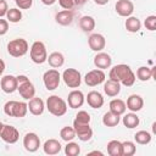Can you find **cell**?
<instances>
[{"instance_id":"6da1fadb","label":"cell","mask_w":156,"mask_h":156,"mask_svg":"<svg viewBox=\"0 0 156 156\" xmlns=\"http://www.w3.org/2000/svg\"><path fill=\"white\" fill-rule=\"evenodd\" d=\"M108 78L118 82L119 84L124 87H132L136 79L132 68L126 63H119V65L113 66L108 73Z\"/></svg>"},{"instance_id":"7a4b0ae2","label":"cell","mask_w":156,"mask_h":156,"mask_svg":"<svg viewBox=\"0 0 156 156\" xmlns=\"http://www.w3.org/2000/svg\"><path fill=\"white\" fill-rule=\"evenodd\" d=\"M46 108L51 115L61 117L67 112V102L58 95H51L46 100Z\"/></svg>"},{"instance_id":"3957f363","label":"cell","mask_w":156,"mask_h":156,"mask_svg":"<svg viewBox=\"0 0 156 156\" xmlns=\"http://www.w3.org/2000/svg\"><path fill=\"white\" fill-rule=\"evenodd\" d=\"M4 112L6 116L10 117H24L28 112V106L23 101H15L10 100L4 105Z\"/></svg>"},{"instance_id":"277c9868","label":"cell","mask_w":156,"mask_h":156,"mask_svg":"<svg viewBox=\"0 0 156 156\" xmlns=\"http://www.w3.org/2000/svg\"><path fill=\"white\" fill-rule=\"evenodd\" d=\"M17 90L24 100H29L35 95V88L33 83L24 74L17 76Z\"/></svg>"},{"instance_id":"5b68a950","label":"cell","mask_w":156,"mask_h":156,"mask_svg":"<svg viewBox=\"0 0 156 156\" xmlns=\"http://www.w3.org/2000/svg\"><path fill=\"white\" fill-rule=\"evenodd\" d=\"M29 45L27 43L26 39L23 38H17L13 39L11 41H9L7 44V52L12 56V57H22L28 52Z\"/></svg>"},{"instance_id":"8992f818","label":"cell","mask_w":156,"mask_h":156,"mask_svg":"<svg viewBox=\"0 0 156 156\" xmlns=\"http://www.w3.org/2000/svg\"><path fill=\"white\" fill-rule=\"evenodd\" d=\"M46 58L48 52L45 44L43 41H34L30 46V60L37 65H41L46 61Z\"/></svg>"},{"instance_id":"52a82bcc","label":"cell","mask_w":156,"mask_h":156,"mask_svg":"<svg viewBox=\"0 0 156 156\" xmlns=\"http://www.w3.org/2000/svg\"><path fill=\"white\" fill-rule=\"evenodd\" d=\"M62 79L65 82V84L68 87V88H78L82 83V76H80V72L78 69H74V68H67L63 71L62 73Z\"/></svg>"},{"instance_id":"ba28073f","label":"cell","mask_w":156,"mask_h":156,"mask_svg":"<svg viewBox=\"0 0 156 156\" xmlns=\"http://www.w3.org/2000/svg\"><path fill=\"white\" fill-rule=\"evenodd\" d=\"M60 80H61V74L55 68L48 69L43 76V82L48 90H55L56 88H58Z\"/></svg>"},{"instance_id":"9c48e42d","label":"cell","mask_w":156,"mask_h":156,"mask_svg":"<svg viewBox=\"0 0 156 156\" xmlns=\"http://www.w3.org/2000/svg\"><path fill=\"white\" fill-rule=\"evenodd\" d=\"M0 138L7 144H15L20 139V133L13 126L2 124V127L0 129Z\"/></svg>"},{"instance_id":"30bf717a","label":"cell","mask_w":156,"mask_h":156,"mask_svg":"<svg viewBox=\"0 0 156 156\" xmlns=\"http://www.w3.org/2000/svg\"><path fill=\"white\" fill-rule=\"evenodd\" d=\"M105 73L102 69H93V71H89L85 77H84V83L88 85V87H96L101 83L105 82Z\"/></svg>"},{"instance_id":"8fae6325","label":"cell","mask_w":156,"mask_h":156,"mask_svg":"<svg viewBox=\"0 0 156 156\" xmlns=\"http://www.w3.org/2000/svg\"><path fill=\"white\" fill-rule=\"evenodd\" d=\"M23 146L28 152H35L40 146L39 136L33 132L27 133L24 135V138H23Z\"/></svg>"},{"instance_id":"7c38bea8","label":"cell","mask_w":156,"mask_h":156,"mask_svg":"<svg viewBox=\"0 0 156 156\" xmlns=\"http://www.w3.org/2000/svg\"><path fill=\"white\" fill-rule=\"evenodd\" d=\"M0 87H1V90L4 93L12 94L13 91L17 90V77H15L12 74L4 76L0 80Z\"/></svg>"},{"instance_id":"4fadbf2b","label":"cell","mask_w":156,"mask_h":156,"mask_svg":"<svg viewBox=\"0 0 156 156\" xmlns=\"http://www.w3.org/2000/svg\"><path fill=\"white\" fill-rule=\"evenodd\" d=\"M73 128H74V132H76V136L80 141H88V140L91 139V136H93V129L90 128L89 124L73 123Z\"/></svg>"},{"instance_id":"5bb4252c","label":"cell","mask_w":156,"mask_h":156,"mask_svg":"<svg viewBox=\"0 0 156 156\" xmlns=\"http://www.w3.org/2000/svg\"><path fill=\"white\" fill-rule=\"evenodd\" d=\"M88 44H89V48L93 50V51H101L102 49H105V45H106V40H105V37L102 34H99V33H94L91 34L89 38H88Z\"/></svg>"},{"instance_id":"9a60e30c","label":"cell","mask_w":156,"mask_h":156,"mask_svg":"<svg viewBox=\"0 0 156 156\" xmlns=\"http://www.w3.org/2000/svg\"><path fill=\"white\" fill-rule=\"evenodd\" d=\"M134 11V4L130 0H118L116 2V12L122 17H129Z\"/></svg>"},{"instance_id":"2e32d148","label":"cell","mask_w":156,"mask_h":156,"mask_svg":"<svg viewBox=\"0 0 156 156\" xmlns=\"http://www.w3.org/2000/svg\"><path fill=\"white\" fill-rule=\"evenodd\" d=\"M84 100H85V96L80 90H72L67 96V102L71 108L82 107V105L84 104Z\"/></svg>"},{"instance_id":"e0dca14e","label":"cell","mask_w":156,"mask_h":156,"mask_svg":"<svg viewBox=\"0 0 156 156\" xmlns=\"http://www.w3.org/2000/svg\"><path fill=\"white\" fill-rule=\"evenodd\" d=\"M27 106H28L29 112H30L32 115H34V116L41 115V113L44 112V110H45V104H44V101H43L40 98H35V96H33L32 99H29V102L27 104Z\"/></svg>"},{"instance_id":"ac0fdd59","label":"cell","mask_w":156,"mask_h":156,"mask_svg":"<svg viewBox=\"0 0 156 156\" xmlns=\"http://www.w3.org/2000/svg\"><path fill=\"white\" fill-rule=\"evenodd\" d=\"M111 63H112V58H111V56H110L108 54H106V52L99 51V52L95 55V57H94V65H95L99 69L110 68Z\"/></svg>"},{"instance_id":"d6986e66","label":"cell","mask_w":156,"mask_h":156,"mask_svg":"<svg viewBox=\"0 0 156 156\" xmlns=\"http://www.w3.org/2000/svg\"><path fill=\"white\" fill-rule=\"evenodd\" d=\"M127 108L130 110L132 112H138L143 108L144 106V100L140 95L138 94H132L128 99H127V104H126Z\"/></svg>"},{"instance_id":"ffe728a7","label":"cell","mask_w":156,"mask_h":156,"mask_svg":"<svg viewBox=\"0 0 156 156\" xmlns=\"http://www.w3.org/2000/svg\"><path fill=\"white\" fill-rule=\"evenodd\" d=\"M85 99H87L88 105L93 108H100L104 105V96L101 95V93H99L96 90H93V91L88 93Z\"/></svg>"},{"instance_id":"44dd1931","label":"cell","mask_w":156,"mask_h":156,"mask_svg":"<svg viewBox=\"0 0 156 156\" xmlns=\"http://www.w3.org/2000/svg\"><path fill=\"white\" fill-rule=\"evenodd\" d=\"M104 93L107 95V96H117L119 93H121V84L116 80H112V79H107L105 83H104Z\"/></svg>"},{"instance_id":"7402d4cb","label":"cell","mask_w":156,"mask_h":156,"mask_svg":"<svg viewBox=\"0 0 156 156\" xmlns=\"http://www.w3.org/2000/svg\"><path fill=\"white\" fill-rule=\"evenodd\" d=\"M61 149L62 146L60 141L56 139H48L43 145V150L46 155H57L61 151Z\"/></svg>"},{"instance_id":"603a6c76","label":"cell","mask_w":156,"mask_h":156,"mask_svg":"<svg viewBox=\"0 0 156 156\" xmlns=\"http://www.w3.org/2000/svg\"><path fill=\"white\" fill-rule=\"evenodd\" d=\"M55 20L58 24L61 26H68L72 23L73 21V12L72 10H63V11H60L56 13L55 16Z\"/></svg>"},{"instance_id":"cb8c5ba5","label":"cell","mask_w":156,"mask_h":156,"mask_svg":"<svg viewBox=\"0 0 156 156\" xmlns=\"http://www.w3.org/2000/svg\"><path fill=\"white\" fill-rule=\"evenodd\" d=\"M46 61L49 62V65H50L52 68H60V67L63 66V63H65V57H63V55H62L61 52L55 51V52H51V54L48 56Z\"/></svg>"},{"instance_id":"d4e9b609","label":"cell","mask_w":156,"mask_h":156,"mask_svg":"<svg viewBox=\"0 0 156 156\" xmlns=\"http://www.w3.org/2000/svg\"><path fill=\"white\" fill-rule=\"evenodd\" d=\"M155 76V67L152 68H149V67H145V66H141L138 68L136 71V78L141 82H147L150 78H152Z\"/></svg>"},{"instance_id":"484cf974","label":"cell","mask_w":156,"mask_h":156,"mask_svg":"<svg viewBox=\"0 0 156 156\" xmlns=\"http://www.w3.org/2000/svg\"><path fill=\"white\" fill-rule=\"evenodd\" d=\"M124 26H126V29H127L128 32H130V33H136V32H139L140 28H141V22H140V20H139L138 17L129 16V17H127V20H126Z\"/></svg>"},{"instance_id":"4316f807","label":"cell","mask_w":156,"mask_h":156,"mask_svg":"<svg viewBox=\"0 0 156 156\" xmlns=\"http://www.w3.org/2000/svg\"><path fill=\"white\" fill-rule=\"evenodd\" d=\"M126 108H127L126 102L121 99H113V100L110 101V111L118 115V116L123 115L126 112Z\"/></svg>"},{"instance_id":"83f0119b","label":"cell","mask_w":156,"mask_h":156,"mask_svg":"<svg viewBox=\"0 0 156 156\" xmlns=\"http://www.w3.org/2000/svg\"><path fill=\"white\" fill-rule=\"evenodd\" d=\"M122 122H123L124 127H127V128H129V129H133V128H135V127L139 126L140 119H139V117L136 116V113L130 112V113H126V115H124Z\"/></svg>"},{"instance_id":"f1b7e54d","label":"cell","mask_w":156,"mask_h":156,"mask_svg":"<svg viewBox=\"0 0 156 156\" xmlns=\"http://www.w3.org/2000/svg\"><path fill=\"white\" fill-rule=\"evenodd\" d=\"M119 121H121V117L118 115L111 112V111L106 112L104 115V117H102V123L106 127H116L119 123Z\"/></svg>"},{"instance_id":"f546056e","label":"cell","mask_w":156,"mask_h":156,"mask_svg":"<svg viewBox=\"0 0 156 156\" xmlns=\"http://www.w3.org/2000/svg\"><path fill=\"white\" fill-rule=\"evenodd\" d=\"M107 154L110 156H122V143L118 140H111L107 143Z\"/></svg>"},{"instance_id":"4dcf8cb0","label":"cell","mask_w":156,"mask_h":156,"mask_svg":"<svg viewBox=\"0 0 156 156\" xmlns=\"http://www.w3.org/2000/svg\"><path fill=\"white\" fill-rule=\"evenodd\" d=\"M79 27L84 32H91L95 28V20L91 16H83L79 20Z\"/></svg>"},{"instance_id":"1f68e13d","label":"cell","mask_w":156,"mask_h":156,"mask_svg":"<svg viewBox=\"0 0 156 156\" xmlns=\"http://www.w3.org/2000/svg\"><path fill=\"white\" fill-rule=\"evenodd\" d=\"M151 139H152L151 134H150L149 132H146V130H139V132H136V133L134 134V140H135L138 144H140V145H146V144H149V143L151 141Z\"/></svg>"},{"instance_id":"d6a6232c","label":"cell","mask_w":156,"mask_h":156,"mask_svg":"<svg viewBox=\"0 0 156 156\" xmlns=\"http://www.w3.org/2000/svg\"><path fill=\"white\" fill-rule=\"evenodd\" d=\"M60 136L63 141H71L76 138V132H74V128L73 127H63L61 130H60Z\"/></svg>"},{"instance_id":"836d02e7","label":"cell","mask_w":156,"mask_h":156,"mask_svg":"<svg viewBox=\"0 0 156 156\" xmlns=\"http://www.w3.org/2000/svg\"><path fill=\"white\" fill-rule=\"evenodd\" d=\"M65 154L67 156H77V155L80 154V147H79V145L77 143H74L72 140L67 141V144L65 146Z\"/></svg>"},{"instance_id":"e575fe53","label":"cell","mask_w":156,"mask_h":156,"mask_svg":"<svg viewBox=\"0 0 156 156\" xmlns=\"http://www.w3.org/2000/svg\"><path fill=\"white\" fill-rule=\"evenodd\" d=\"M136 151V146L133 141H123L122 143V156H133Z\"/></svg>"},{"instance_id":"d590c367","label":"cell","mask_w":156,"mask_h":156,"mask_svg":"<svg viewBox=\"0 0 156 156\" xmlns=\"http://www.w3.org/2000/svg\"><path fill=\"white\" fill-rule=\"evenodd\" d=\"M6 17H7V21H10L12 23H17L22 20V12H21V10H18L16 7H12V9L7 10Z\"/></svg>"},{"instance_id":"8d00e7d4","label":"cell","mask_w":156,"mask_h":156,"mask_svg":"<svg viewBox=\"0 0 156 156\" xmlns=\"http://www.w3.org/2000/svg\"><path fill=\"white\" fill-rule=\"evenodd\" d=\"M73 123H78V124H89L90 123V115L82 110V111H78V113L76 115V118L73 121Z\"/></svg>"},{"instance_id":"74e56055","label":"cell","mask_w":156,"mask_h":156,"mask_svg":"<svg viewBox=\"0 0 156 156\" xmlns=\"http://www.w3.org/2000/svg\"><path fill=\"white\" fill-rule=\"evenodd\" d=\"M144 26H145L146 29H149L151 32L156 30V16H154V15L147 16L144 21Z\"/></svg>"},{"instance_id":"f35d334b","label":"cell","mask_w":156,"mask_h":156,"mask_svg":"<svg viewBox=\"0 0 156 156\" xmlns=\"http://www.w3.org/2000/svg\"><path fill=\"white\" fill-rule=\"evenodd\" d=\"M16 5L22 9V10H27V9H30L32 5H33V0H15Z\"/></svg>"},{"instance_id":"ab89813d","label":"cell","mask_w":156,"mask_h":156,"mask_svg":"<svg viewBox=\"0 0 156 156\" xmlns=\"http://www.w3.org/2000/svg\"><path fill=\"white\" fill-rule=\"evenodd\" d=\"M58 4L65 10H72L73 7H76L73 0H58Z\"/></svg>"},{"instance_id":"60d3db41","label":"cell","mask_w":156,"mask_h":156,"mask_svg":"<svg viewBox=\"0 0 156 156\" xmlns=\"http://www.w3.org/2000/svg\"><path fill=\"white\" fill-rule=\"evenodd\" d=\"M9 30V21L0 18V35H5Z\"/></svg>"},{"instance_id":"b9f144b4","label":"cell","mask_w":156,"mask_h":156,"mask_svg":"<svg viewBox=\"0 0 156 156\" xmlns=\"http://www.w3.org/2000/svg\"><path fill=\"white\" fill-rule=\"evenodd\" d=\"M7 10H9L7 2L5 0H0V18H2L4 16H6Z\"/></svg>"},{"instance_id":"7bdbcfd3","label":"cell","mask_w":156,"mask_h":156,"mask_svg":"<svg viewBox=\"0 0 156 156\" xmlns=\"http://www.w3.org/2000/svg\"><path fill=\"white\" fill-rule=\"evenodd\" d=\"M73 2H74V6H82L87 2V0H73Z\"/></svg>"},{"instance_id":"ee69618b","label":"cell","mask_w":156,"mask_h":156,"mask_svg":"<svg viewBox=\"0 0 156 156\" xmlns=\"http://www.w3.org/2000/svg\"><path fill=\"white\" fill-rule=\"evenodd\" d=\"M5 67H6V66H5V62H4V60H1V58H0V76L4 73V71H5Z\"/></svg>"},{"instance_id":"f6af8a7d","label":"cell","mask_w":156,"mask_h":156,"mask_svg":"<svg viewBox=\"0 0 156 156\" xmlns=\"http://www.w3.org/2000/svg\"><path fill=\"white\" fill-rule=\"evenodd\" d=\"M41 2H43L44 5H46V6H50V5L55 4V2H56V0H41Z\"/></svg>"},{"instance_id":"bcb514c9","label":"cell","mask_w":156,"mask_h":156,"mask_svg":"<svg viewBox=\"0 0 156 156\" xmlns=\"http://www.w3.org/2000/svg\"><path fill=\"white\" fill-rule=\"evenodd\" d=\"M95 1V4H98V5H106L107 2H108V0H94Z\"/></svg>"},{"instance_id":"7dc6e473","label":"cell","mask_w":156,"mask_h":156,"mask_svg":"<svg viewBox=\"0 0 156 156\" xmlns=\"http://www.w3.org/2000/svg\"><path fill=\"white\" fill-rule=\"evenodd\" d=\"M89 155H100V156H102L104 154H102L101 151H96V150H95V151H90Z\"/></svg>"},{"instance_id":"c3c4849f","label":"cell","mask_w":156,"mask_h":156,"mask_svg":"<svg viewBox=\"0 0 156 156\" xmlns=\"http://www.w3.org/2000/svg\"><path fill=\"white\" fill-rule=\"evenodd\" d=\"M1 127H2V123H1V122H0V129H1Z\"/></svg>"}]
</instances>
